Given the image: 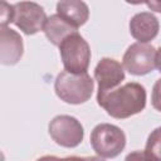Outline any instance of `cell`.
Masks as SVG:
<instances>
[{
	"instance_id": "6da1fadb",
	"label": "cell",
	"mask_w": 161,
	"mask_h": 161,
	"mask_svg": "<svg viewBox=\"0 0 161 161\" xmlns=\"http://www.w3.org/2000/svg\"><path fill=\"white\" fill-rule=\"evenodd\" d=\"M98 104L113 118L123 119L142 112L146 107V89L142 84L128 82L107 92H97Z\"/></svg>"
},
{
	"instance_id": "7a4b0ae2",
	"label": "cell",
	"mask_w": 161,
	"mask_h": 161,
	"mask_svg": "<svg viewBox=\"0 0 161 161\" xmlns=\"http://www.w3.org/2000/svg\"><path fill=\"white\" fill-rule=\"evenodd\" d=\"M94 82L91 75L86 73H70L67 70L60 72L54 82L55 94L65 103L80 104L87 102L93 93Z\"/></svg>"
},
{
	"instance_id": "3957f363",
	"label": "cell",
	"mask_w": 161,
	"mask_h": 161,
	"mask_svg": "<svg viewBox=\"0 0 161 161\" xmlns=\"http://www.w3.org/2000/svg\"><path fill=\"white\" fill-rule=\"evenodd\" d=\"M59 53L64 70L75 74L87 72L91 62V48L79 33L67 36L59 45Z\"/></svg>"
},
{
	"instance_id": "277c9868",
	"label": "cell",
	"mask_w": 161,
	"mask_h": 161,
	"mask_svg": "<svg viewBox=\"0 0 161 161\" xmlns=\"http://www.w3.org/2000/svg\"><path fill=\"white\" fill-rule=\"evenodd\" d=\"M91 146L99 157L113 158L123 151L126 135L116 125L99 123L91 132Z\"/></svg>"
},
{
	"instance_id": "5b68a950",
	"label": "cell",
	"mask_w": 161,
	"mask_h": 161,
	"mask_svg": "<svg viewBox=\"0 0 161 161\" xmlns=\"http://www.w3.org/2000/svg\"><path fill=\"white\" fill-rule=\"evenodd\" d=\"M49 135L53 141L63 147H77L84 137V130L82 123L73 116L59 114L55 116L48 126Z\"/></svg>"
},
{
	"instance_id": "8992f818",
	"label": "cell",
	"mask_w": 161,
	"mask_h": 161,
	"mask_svg": "<svg viewBox=\"0 0 161 161\" xmlns=\"http://www.w3.org/2000/svg\"><path fill=\"white\" fill-rule=\"evenodd\" d=\"M155 47L147 43H133L123 54V67L133 75H145L156 68Z\"/></svg>"
},
{
	"instance_id": "52a82bcc",
	"label": "cell",
	"mask_w": 161,
	"mask_h": 161,
	"mask_svg": "<svg viewBox=\"0 0 161 161\" xmlns=\"http://www.w3.org/2000/svg\"><path fill=\"white\" fill-rule=\"evenodd\" d=\"M47 19L44 9L36 3L20 1L14 4L13 23L26 35H33L43 30Z\"/></svg>"
},
{
	"instance_id": "ba28073f",
	"label": "cell",
	"mask_w": 161,
	"mask_h": 161,
	"mask_svg": "<svg viewBox=\"0 0 161 161\" xmlns=\"http://www.w3.org/2000/svg\"><path fill=\"white\" fill-rule=\"evenodd\" d=\"M94 79L98 83L99 92H107L117 88L125 79L122 64L113 58H102L94 69Z\"/></svg>"
},
{
	"instance_id": "9c48e42d",
	"label": "cell",
	"mask_w": 161,
	"mask_h": 161,
	"mask_svg": "<svg viewBox=\"0 0 161 161\" xmlns=\"http://www.w3.org/2000/svg\"><path fill=\"white\" fill-rule=\"evenodd\" d=\"M23 53L24 45L20 34L8 26H0V62L5 65H14L20 60Z\"/></svg>"
},
{
	"instance_id": "30bf717a",
	"label": "cell",
	"mask_w": 161,
	"mask_h": 161,
	"mask_svg": "<svg viewBox=\"0 0 161 161\" xmlns=\"http://www.w3.org/2000/svg\"><path fill=\"white\" fill-rule=\"evenodd\" d=\"M160 30L158 19L148 11L135 14L130 20V33L138 43H148L155 39Z\"/></svg>"
},
{
	"instance_id": "8fae6325",
	"label": "cell",
	"mask_w": 161,
	"mask_h": 161,
	"mask_svg": "<svg viewBox=\"0 0 161 161\" xmlns=\"http://www.w3.org/2000/svg\"><path fill=\"white\" fill-rule=\"evenodd\" d=\"M57 14L74 28L86 24L89 18V9L84 1L67 0L57 4Z\"/></svg>"
},
{
	"instance_id": "7c38bea8",
	"label": "cell",
	"mask_w": 161,
	"mask_h": 161,
	"mask_svg": "<svg viewBox=\"0 0 161 161\" xmlns=\"http://www.w3.org/2000/svg\"><path fill=\"white\" fill-rule=\"evenodd\" d=\"M43 31H44L45 36L48 38V40L52 44L58 45V47L67 36H69L70 34L78 33L77 28L72 26L58 14H53V15L48 16Z\"/></svg>"
},
{
	"instance_id": "4fadbf2b",
	"label": "cell",
	"mask_w": 161,
	"mask_h": 161,
	"mask_svg": "<svg viewBox=\"0 0 161 161\" xmlns=\"http://www.w3.org/2000/svg\"><path fill=\"white\" fill-rule=\"evenodd\" d=\"M146 151L157 161H161V127L155 128L148 135L146 141Z\"/></svg>"
},
{
	"instance_id": "5bb4252c",
	"label": "cell",
	"mask_w": 161,
	"mask_h": 161,
	"mask_svg": "<svg viewBox=\"0 0 161 161\" xmlns=\"http://www.w3.org/2000/svg\"><path fill=\"white\" fill-rule=\"evenodd\" d=\"M14 20V5H10L5 1L0 5V26H8V24Z\"/></svg>"
},
{
	"instance_id": "9a60e30c",
	"label": "cell",
	"mask_w": 161,
	"mask_h": 161,
	"mask_svg": "<svg viewBox=\"0 0 161 161\" xmlns=\"http://www.w3.org/2000/svg\"><path fill=\"white\" fill-rule=\"evenodd\" d=\"M151 103L155 109L161 112V78H158L153 84L151 93Z\"/></svg>"
},
{
	"instance_id": "2e32d148",
	"label": "cell",
	"mask_w": 161,
	"mask_h": 161,
	"mask_svg": "<svg viewBox=\"0 0 161 161\" xmlns=\"http://www.w3.org/2000/svg\"><path fill=\"white\" fill-rule=\"evenodd\" d=\"M125 161H157L151 153H148L146 150L145 151H133L130 152Z\"/></svg>"
},
{
	"instance_id": "e0dca14e",
	"label": "cell",
	"mask_w": 161,
	"mask_h": 161,
	"mask_svg": "<svg viewBox=\"0 0 161 161\" xmlns=\"http://www.w3.org/2000/svg\"><path fill=\"white\" fill-rule=\"evenodd\" d=\"M146 5L153 11L161 13V1H151V3H146Z\"/></svg>"
},
{
	"instance_id": "ac0fdd59",
	"label": "cell",
	"mask_w": 161,
	"mask_h": 161,
	"mask_svg": "<svg viewBox=\"0 0 161 161\" xmlns=\"http://www.w3.org/2000/svg\"><path fill=\"white\" fill-rule=\"evenodd\" d=\"M35 161H63V158H59V157L52 156V155H45V156H42V157L36 158Z\"/></svg>"
},
{
	"instance_id": "d6986e66",
	"label": "cell",
	"mask_w": 161,
	"mask_h": 161,
	"mask_svg": "<svg viewBox=\"0 0 161 161\" xmlns=\"http://www.w3.org/2000/svg\"><path fill=\"white\" fill-rule=\"evenodd\" d=\"M156 68L161 73V47L157 49V53H156Z\"/></svg>"
},
{
	"instance_id": "ffe728a7",
	"label": "cell",
	"mask_w": 161,
	"mask_h": 161,
	"mask_svg": "<svg viewBox=\"0 0 161 161\" xmlns=\"http://www.w3.org/2000/svg\"><path fill=\"white\" fill-rule=\"evenodd\" d=\"M63 161H87L86 157H78V156H68V157H64Z\"/></svg>"
},
{
	"instance_id": "44dd1931",
	"label": "cell",
	"mask_w": 161,
	"mask_h": 161,
	"mask_svg": "<svg viewBox=\"0 0 161 161\" xmlns=\"http://www.w3.org/2000/svg\"><path fill=\"white\" fill-rule=\"evenodd\" d=\"M86 158H87V161H106V160H103L101 157H97V156H87Z\"/></svg>"
}]
</instances>
